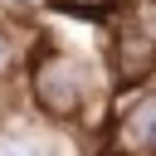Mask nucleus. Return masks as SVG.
<instances>
[{"label": "nucleus", "mask_w": 156, "mask_h": 156, "mask_svg": "<svg viewBox=\"0 0 156 156\" xmlns=\"http://www.w3.org/2000/svg\"><path fill=\"white\" fill-rule=\"evenodd\" d=\"M20 102L34 107L39 117H54V122L78 127L93 141H102L107 122H112V102H117L107 68H102V49L68 44L49 24H39V39H34L24 78H20Z\"/></svg>", "instance_id": "f257e3e1"}, {"label": "nucleus", "mask_w": 156, "mask_h": 156, "mask_svg": "<svg viewBox=\"0 0 156 156\" xmlns=\"http://www.w3.org/2000/svg\"><path fill=\"white\" fill-rule=\"evenodd\" d=\"M98 151L102 141L54 117H39L34 107L20 102V93L0 102V156H98Z\"/></svg>", "instance_id": "f03ea898"}, {"label": "nucleus", "mask_w": 156, "mask_h": 156, "mask_svg": "<svg viewBox=\"0 0 156 156\" xmlns=\"http://www.w3.org/2000/svg\"><path fill=\"white\" fill-rule=\"evenodd\" d=\"M102 68H107V83L117 98L156 83V39L146 34V24L136 20L132 5L122 15H112L102 29Z\"/></svg>", "instance_id": "7ed1b4c3"}, {"label": "nucleus", "mask_w": 156, "mask_h": 156, "mask_svg": "<svg viewBox=\"0 0 156 156\" xmlns=\"http://www.w3.org/2000/svg\"><path fill=\"white\" fill-rule=\"evenodd\" d=\"M102 151L117 156H156V83L122 93L112 102V122L102 136Z\"/></svg>", "instance_id": "20e7f679"}, {"label": "nucleus", "mask_w": 156, "mask_h": 156, "mask_svg": "<svg viewBox=\"0 0 156 156\" xmlns=\"http://www.w3.org/2000/svg\"><path fill=\"white\" fill-rule=\"evenodd\" d=\"M132 0H54L49 15H68V20H93V24H107L112 15H122Z\"/></svg>", "instance_id": "39448f33"}, {"label": "nucleus", "mask_w": 156, "mask_h": 156, "mask_svg": "<svg viewBox=\"0 0 156 156\" xmlns=\"http://www.w3.org/2000/svg\"><path fill=\"white\" fill-rule=\"evenodd\" d=\"M54 10V0H0V20H15V24H44Z\"/></svg>", "instance_id": "423d86ee"}, {"label": "nucleus", "mask_w": 156, "mask_h": 156, "mask_svg": "<svg viewBox=\"0 0 156 156\" xmlns=\"http://www.w3.org/2000/svg\"><path fill=\"white\" fill-rule=\"evenodd\" d=\"M98 156H117V151H98Z\"/></svg>", "instance_id": "0eeeda50"}]
</instances>
